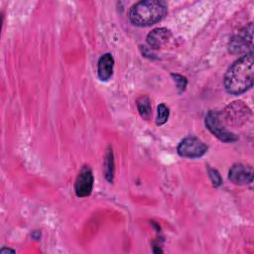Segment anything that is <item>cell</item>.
<instances>
[{
    "mask_svg": "<svg viewBox=\"0 0 254 254\" xmlns=\"http://www.w3.org/2000/svg\"><path fill=\"white\" fill-rule=\"evenodd\" d=\"M254 80L253 52H249L235 61L224 75L225 90L233 95H239L250 89Z\"/></svg>",
    "mask_w": 254,
    "mask_h": 254,
    "instance_id": "6da1fadb",
    "label": "cell"
},
{
    "mask_svg": "<svg viewBox=\"0 0 254 254\" xmlns=\"http://www.w3.org/2000/svg\"><path fill=\"white\" fill-rule=\"evenodd\" d=\"M168 7L162 0H143L135 3L129 11L131 23L137 27H148L160 22L167 14Z\"/></svg>",
    "mask_w": 254,
    "mask_h": 254,
    "instance_id": "7a4b0ae2",
    "label": "cell"
},
{
    "mask_svg": "<svg viewBox=\"0 0 254 254\" xmlns=\"http://www.w3.org/2000/svg\"><path fill=\"white\" fill-rule=\"evenodd\" d=\"M204 123L206 128L220 141L230 143L238 139V137L234 133L226 129L221 121L220 114L217 111H208L205 116Z\"/></svg>",
    "mask_w": 254,
    "mask_h": 254,
    "instance_id": "3957f363",
    "label": "cell"
},
{
    "mask_svg": "<svg viewBox=\"0 0 254 254\" xmlns=\"http://www.w3.org/2000/svg\"><path fill=\"white\" fill-rule=\"evenodd\" d=\"M253 24L249 23L245 26L242 30H240L228 44V51L229 53L236 55L242 53H249L252 52L253 48Z\"/></svg>",
    "mask_w": 254,
    "mask_h": 254,
    "instance_id": "277c9868",
    "label": "cell"
},
{
    "mask_svg": "<svg viewBox=\"0 0 254 254\" xmlns=\"http://www.w3.org/2000/svg\"><path fill=\"white\" fill-rule=\"evenodd\" d=\"M177 151L181 157L199 158L206 153L207 146L200 139L194 136H188L180 142Z\"/></svg>",
    "mask_w": 254,
    "mask_h": 254,
    "instance_id": "5b68a950",
    "label": "cell"
},
{
    "mask_svg": "<svg viewBox=\"0 0 254 254\" xmlns=\"http://www.w3.org/2000/svg\"><path fill=\"white\" fill-rule=\"evenodd\" d=\"M92 188H93L92 171L88 166H83L79 171L74 183L75 194L78 197L88 196L92 191Z\"/></svg>",
    "mask_w": 254,
    "mask_h": 254,
    "instance_id": "8992f818",
    "label": "cell"
},
{
    "mask_svg": "<svg viewBox=\"0 0 254 254\" xmlns=\"http://www.w3.org/2000/svg\"><path fill=\"white\" fill-rule=\"evenodd\" d=\"M249 109L242 101H236L228 105L223 112L224 122L227 124L239 125L245 121L247 118V113H249Z\"/></svg>",
    "mask_w": 254,
    "mask_h": 254,
    "instance_id": "52a82bcc",
    "label": "cell"
},
{
    "mask_svg": "<svg viewBox=\"0 0 254 254\" xmlns=\"http://www.w3.org/2000/svg\"><path fill=\"white\" fill-rule=\"evenodd\" d=\"M228 179L231 183L239 186L251 184L253 181V171L250 166L243 164L233 165L228 172Z\"/></svg>",
    "mask_w": 254,
    "mask_h": 254,
    "instance_id": "ba28073f",
    "label": "cell"
},
{
    "mask_svg": "<svg viewBox=\"0 0 254 254\" xmlns=\"http://www.w3.org/2000/svg\"><path fill=\"white\" fill-rule=\"evenodd\" d=\"M172 37V33L167 28L153 29L147 36V44L151 49L157 50L164 47Z\"/></svg>",
    "mask_w": 254,
    "mask_h": 254,
    "instance_id": "9c48e42d",
    "label": "cell"
},
{
    "mask_svg": "<svg viewBox=\"0 0 254 254\" xmlns=\"http://www.w3.org/2000/svg\"><path fill=\"white\" fill-rule=\"evenodd\" d=\"M113 65L114 59L111 54L106 53L99 58L97 64V74L100 80L106 81L112 76Z\"/></svg>",
    "mask_w": 254,
    "mask_h": 254,
    "instance_id": "30bf717a",
    "label": "cell"
},
{
    "mask_svg": "<svg viewBox=\"0 0 254 254\" xmlns=\"http://www.w3.org/2000/svg\"><path fill=\"white\" fill-rule=\"evenodd\" d=\"M137 108H138L140 116L143 119L149 120L151 118V116H152L151 102L147 95H142L137 99Z\"/></svg>",
    "mask_w": 254,
    "mask_h": 254,
    "instance_id": "8fae6325",
    "label": "cell"
},
{
    "mask_svg": "<svg viewBox=\"0 0 254 254\" xmlns=\"http://www.w3.org/2000/svg\"><path fill=\"white\" fill-rule=\"evenodd\" d=\"M104 177L109 182L112 183L114 179V160H113V152L109 147L105 159H104Z\"/></svg>",
    "mask_w": 254,
    "mask_h": 254,
    "instance_id": "7c38bea8",
    "label": "cell"
},
{
    "mask_svg": "<svg viewBox=\"0 0 254 254\" xmlns=\"http://www.w3.org/2000/svg\"><path fill=\"white\" fill-rule=\"evenodd\" d=\"M169 108L166 104L161 103L158 105L157 107V118H156V124L161 126L163 124H165L169 118Z\"/></svg>",
    "mask_w": 254,
    "mask_h": 254,
    "instance_id": "4fadbf2b",
    "label": "cell"
},
{
    "mask_svg": "<svg viewBox=\"0 0 254 254\" xmlns=\"http://www.w3.org/2000/svg\"><path fill=\"white\" fill-rule=\"evenodd\" d=\"M171 75L174 78V81L176 82L179 93H182L186 89V86H187V83H188L187 78L185 76L181 75V74H178V73H172Z\"/></svg>",
    "mask_w": 254,
    "mask_h": 254,
    "instance_id": "5bb4252c",
    "label": "cell"
},
{
    "mask_svg": "<svg viewBox=\"0 0 254 254\" xmlns=\"http://www.w3.org/2000/svg\"><path fill=\"white\" fill-rule=\"evenodd\" d=\"M208 177H209V179H210V181H211V183L214 187H219L222 184L221 176H220V174L218 173L217 170L209 168L208 169Z\"/></svg>",
    "mask_w": 254,
    "mask_h": 254,
    "instance_id": "9a60e30c",
    "label": "cell"
},
{
    "mask_svg": "<svg viewBox=\"0 0 254 254\" xmlns=\"http://www.w3.org/2000/svg\"><path fill=\"white\" fill-rule=\"evenodd\" d=\"M15 253V250H13V249H11V248H2L1 250H0V253L1 254H4V253Z\"/></svg>",
    "mask_w": 254,
    "mask_h": 254,
    "instance_id": "2e32d148",
    "label": "cell"
}]
</instances>
